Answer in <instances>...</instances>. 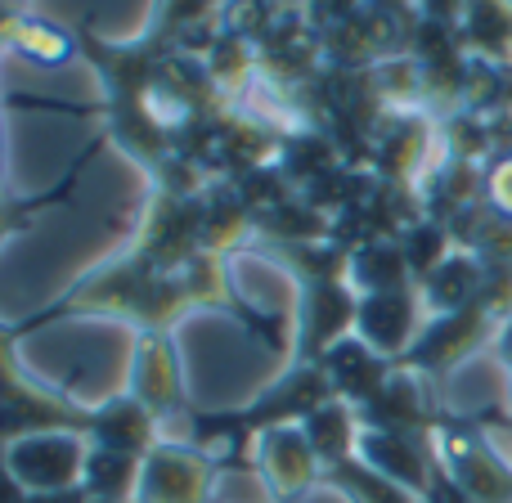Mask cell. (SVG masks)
<instances>
[{"label":"cell","mask_w":512,"mask_h":503,"mask_svg":"<svg viewBox=\"0 0 512 503\" xmlns=\"http://www.w3.org/2000/svg\"><path fill=\"white\" fill-rule=\"evenodd\" d=\"M468 36L481 50H495V41H512V9L504 0H468Z\"/></svg>","instance_id":"4fadbf2b"},{"label":"cell","mask_w":512,"mask_h":503,"mask_svg":"<svg viewBox=\"0 0 512 503\" xmlns=\"http://www.w3.org/2000/svg\"><path fill=\"white\" fill-rule=\"evenodd\" d=\"M319 364H324L333 391L360 400V405H369V400L382 391V382H387V364H382V355L373 351L369 342H351V337H342L337 346H328Z\"/></svg>","instance_id":"8992f818"},{"label":"cell","mask_w":512,"mask_h":503,"mask_svg":"<svg viewBox=\"0 0 512 503\" xmlns=\"http://www.w3.org/2000/svg\"><path fill=\"white\" fill-rule=\"evenodd\" d=\"M0 50H14L18 59L41 63V68H54V63L72 59L81 45H77V36H68L63 27H54L50 18L27 14V9H14V14L0 23Z\"/></svg>","instance_id":"5b68a950"},{"label":"cell","mask_w":512,"mask_h":503,"mask_svg":"<svg viewBox=\"0 0 512 503\" xmlns=\"http://www.w3.org/2000/svg\"><path fill=\"white\" fill-rule=\"evenodd\" d=\"M472 292H477V265H472L468 256H445V261L427 274V297H432V306L450 310V315Z\"/></svg>","instance_id":"7c38bea8"},{"label":"cell","mask_w":512,"mask_h":503,"mask_svg":"<svg viewBox=\"0 0 512 503\" xmlns=\"http://www.w3.org/2000/svg\"><path fill=\"white\" fill-rule=\"evenodd\" d=\"M405 270H409V261H405V252H400V243L373 239L351 252L346 279L364 292H396V288H405Z\"/></svg>","instance_id":"30bf717a"},{"label":"cell","mask_w":512,"mask_h":503,"mask_svg":"<svg viewBox=\"0 0 512 503\" xmlns=\"http://www.w3.org/2000/svg\"><path fill=\"white\" fill-rule=\"evenodd\" d=\"M212 481L203 454L194 450H153L144 463V503H198Z\"/></svg>","instance_id":"7a4b0ae2"},{"label":"cell","mask_w":512,"mask_h":503,"mask_svg":"<svg viewBox=\"0 0 512 503\" xmlns=\"http://www.w3.org/2000/svg\"><path fill=\"white\" fill-rule=\"evenodd\" d=\"M261 468L274 490H297L315 472V450H310L301 427H265L261 436Z\"/></svg>","instance_id":"ba28073f"},{"label":"cell","mask_w":512,"mask_h":503,"mask_svg":"<svg viewBox=\"0 0 512 503\" xmlns=\"http://www.w3.org/2000/svg\"><path fill=\"white\" fill-rule=\"evenodd\" d=\"M301 432H306L315 459L337 468V463H346V454H351V445H355L351 405H346V400H328V405H319L310 418H301Z\"/></svg>","instance_id":"9c48e42d"},{"label":"cell","mask_w":512,"mask_h":503,"mask_svg":"<svg viewBox=\"0 0 512 503\" xmlns=\"http://www.w3.org/2000/svg\"><path fill=\"white\" fill-rule=\"evenodd\" d=\"M135 472H140V459H135V454L95 450V454H86V472H81V481H86L99 499H122L126 490L135 486Z\"/></svg>","instance_id":"8fae6325"},{"label":"cell","mask_w":512,"mask_h":503,"mask_svg":"<svg viewBox=\"0 0 512 503\" xmlns=\"http://www.w3.org/2000/svg\"><path fill=\"white\" fill-rule=\"evenodd\" d=\"M5 463L23 490L54 495V490H72V481L86 472V450L72 432H36L18 436L5 450Z\"/></svg>","instance_id":"6da1fadb"},{"label":"cell","mask_w":512,"mask_h":503,"mask_svg":"<svg viewBox=\"0 0 512 503\" xmlns=\"http://www.w3.org/2000/svg\"><path fill=\"white\" fill-rule=\"evenodd\" d=\"M90 436L99 441V450H117V454H135V459H140V454L149 450L153 414L135 396L108 400L104 409L90 414Z\"/></svg>","instance_id":"52a82bcc"},{"label":"cell","mask_w":512,"mask_h":503,"mask_svg":"<svg viewBox=\"0 0 512 503\" xmlns=\"http://www.w3.org/2000/svg\"><path fill=\"white\" fill-rule=\"evenodd\" d=\"M355 328H360V342H369L378 355L400 351L409 346V337L418 333V306L405 288L396 292H369L355 310Z\"/></svg>","instance_id":"3957f363"},{"label":"cell","mask_w":512,"mask_h":503,"mask_svg":"<svg viewBox=\"0 0 512 503\" xmlns=\"http://www.w3.org/2000/svg\"><path fill=\"white\" fill-rule=\"evenodd\" d=\"M131 396L140 400L149 414L171 409L180 400L176 351H171V342L158 328H149V333L140 337V351H135V364H131Z\"/></svg>","instance_id":"277c9868"},{"label":"cell","mask_w":512,"mask_h":503,"mask_svg":"<svg viewBox=\"0 0 512 503\" xmlns=\"http://www.w3.org/2000/svg\"><path fill=\"white\" fill-rule=\"evenodd\" d=\"M490 194H495V203L504 207V212H512V158L499 162V171L490 176Z\"/></svg>","instance_id":"5bb4252c"}]
</instances>
